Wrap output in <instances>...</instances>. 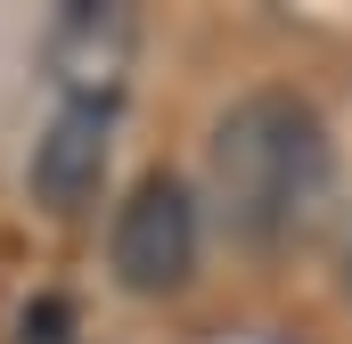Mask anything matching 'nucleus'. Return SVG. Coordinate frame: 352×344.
Returning a JSON list of instances; mask_svg holds the SVG:
<instances>
[{
    "label": "nucleus",
    "instance_id": "1",
    "mask_svg": "<svg viewBox=\"0 0 352 344\" xmlns=\"http://www.w3.org/2000/svg\"><path fill=\"white\" fill-rule=\"evenodd\" d=\"M328 172H336L328 123L295 90H246L205 148L213 205L246 246H287L295 230H311V213L328 205Z\"/></svg>",
    "mask_w": 352,
    "mask_h": 344
},
{
    "label": "nucleus",
    "instance_id": "2",
    "mask_svg": "<svg viewBox=\"0 0 352 344\" xmlns=\"http://www.w3.org/2000/svg\"><path fill=\"white\" fill-rule=\"evenodd\" d=\"M107 262L131 295H173L197 270V205L173 172H148L131 180V197L115 205V238H107Z\"/></svg>",
    "mask_w": 352,
    "mask_h": 344
},
{
    "label": "nucleus",
    "instance_id": "3",
    "mask_svg": "<svg viewBox=\"0 0 352 344\" xmlns=\"http://www.w3.org/2000/svg\"><path fill=\"white\" fill-rule=\"evenodd\" d=\"M131 58H140V17H131V8L74 0V8L50 25V74L66 90V107H115Z\"/></svg>",
    "mask_w": 352,
    "mask_h": 344
},
{
    "label": "nucleus",
    "instance_id": "4",
    "mask_svg": "<svg viewBox=\"0 0 352 344\" xmlns=\"http://www.w3.org/2000/svg\"><path fill=\"white\" fill-rule=\"evenodd\" d=\"M107 140H115V107H58L50 131L33 140V197L50 213H82L107 180Z\"/></svg>",
    "mask_w": 352,
    "mask_h": 344
},
{
    "label": "nucleus",
    "instance_id": "5",
    "mask_svg": "<svg viewBox=\"0 0 352 344\" xmlns=\"http://www.w3.org/2000/svg\"><path fill=\"white\" fill-rule=\"evenodd\" d=\"M344 287H352V238H344Z\"/></svg>",
    "mask_w": 352,
    "mask_h": 344
}]
</instances>
